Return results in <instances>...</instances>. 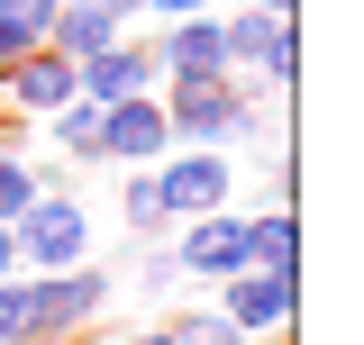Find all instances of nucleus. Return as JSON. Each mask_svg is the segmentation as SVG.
I'll return each instance as SVG.
<instances>
[{"label": "nucleus", "instance_id": "nucleus-10", "mask_svg": "<svg viewBox=\"0 0 364 345\" xmlns=\"http://www.w3.org/2000/svg\"><path fill=\"white\" fill-rule=\"evenodd\" d=\"M64 100H82V73H73L55 45H37V55L9 64V82H0V119H55Z\"/></svg>", "mask_w": 364, "mask_h": 345}, {"label": "nucleus", "instance_id": "nucleus-1", "mask_svg": "<svg viewBox=\"0 0 364 345\" xmlns=\"http://www.w3.org/2000/svg\"><path fill=\"white\" fill-rule=\"evenodd\" d=\"M155 100H164V128H173V146H210V155H237V146H255L264 136V100H255V82H155Z\"/></svg>", "mask_w": 364, "mask_h": 345}, {"label": "nucleus", "instance_id": "nucleus-20", "mask_svg": "<svg viewBox=\"0 0 364 345\" xmlns=\"http://www.w3.org/2000/svg\"><path fill=\"white\" fill-rule=\"evenodd\" d=\"M136 9H146V18L164 28V18H200V9H219V0H136Z\"/></svg>", "mask_w": 364, "mask_h": 345}, {"label": "nucleus", "instance_id": "nucleus-16", "mask_svg": "<svg viewBox=\"0 0 364 345\" xmlns=\"http://www.w3.org/2000/svg\"><path fill=\"white\" fill-rule=\"evenodd\" d=\"M119 218H128L136 246H164V236H173V218H164V200H155V164H146V172H119Z\"/></svg>", "mask_w": 364, "mask_h": 345}, {"label": "nucleus", "instance_id": "nucleus-22", "mask_svg": "<svg viewBox=\"0 0 364 345\" xmlns=\"http://www.w3.org/2000/svg\"><path fill=\"white\" fill-rule=\"evenodd\" d=\"M255 18H301V0H246Z\"/></svg>", "mask_w": 364, "mask_h": 345}, {"label": "nucleus", "instance_id": "nucleus-23", "mask_svg": "<svg viewBox=\"0 0 364 345\" xmlns=\"http://www.w3.org/2000/svg\"><path fill=\"white\" fill-rule=\"evenodd\" d=\"M119 345H173V336H164V318H155V327H136V336H119Z\"/></svg>", "mask_w": 364, "mask_h": 345}, {"label": "nucleus", "instance_id": "nucleus-9", "mask_svg": "<svg viewBox=\"0 0 364 345\" xmlns=\"http://www.w3.org/2000/svg\"><path fill=\"white\" fill-rule=\"evenodd\" d=\"M173 155V128H164V100L146 91V100H119V109H100V172H146Z\"/></svg>", "mask_w": 364, "mask_h": 345}, {"label": "nucleus", "instance_id": "nucleus-19", "mask_svg": "<svg viewBox=\"0 0 364 345\" xmlns=\"http://www.w3.org/2000/svg\"><path fill=\"white\" fill-rule=\"evenodd\" d=\"M0 345H28V291H18V273L0 282Z\"/></svg>", "mask_w": 364, "mask_h": 345}, {"label": "nucleus", "instance_id": "nucleus-13", "mask_svg": "<svg viewBox=\"0 0 364 345\" xmlns=\"http://www.w3.org/2000/svg\"><path fill=\"white\" fill-rule=\"evenodd\" d=\"M55 182H64V164H28V155H18V128L0 119V227L28 209L37 191H55Z\"/></svg>", "mask_w": 364, "mask_h": 345}, {"label": "nucleus", "instance_id": "nucleus-11", "mask_svg": "<svg viewBox=\"0 0 364 345\" xmlns=\"http://www.w3.org/2000/svg\"><path fill=\"white\" fill-rule=\"evenodd\" d=\"M73 73H82L91 109H119V100H146V91H155V45L146 37H109L91 64H73Z\"/></svg>", "mask_w": 364, "mask_h": 345}, {"label": "nucleus", "instance_id": "nucleus-21", "mask_svg": "<svg viewBox=\"0 0 364 345\" xmlns=\"http://www.w3.org/2000/svg\"><path fill=\"white\" fill-rule=\"evenodd\" d=\"M91 9H100V18H109V28H136V18H146V9H136V0H91Z\"/></svg>", "mask_w": 364, "mask_h": 345}, {"label": "nucleus", "instance_id": "nucleus-24", "mask_svg": "<svg viewBox=\"0 0 364 345\" xmlns=\"http://www.w3.org/2000/svg\"><path fill=\"white\" fill-rule=\"evenodd\" d=\"M9 273H18V246H9V227H0V282H9Z\"/></svg>", "mask_w": 364, "mask_h": 345}, {"label": "nucleus", "instance_id": "nucleus-17", "mask_svg": "<svg viewBox=\"0 0 364 345\" xmlns=\"http://www.w3.org/2000/svg\"><path fill=\"white\" fill-rule=\"evenodd\" d=\"M55 9H64V0H0V37L18 45V55H37V45L55 37Z\"/></svg>", "mask_w": 364, "mask_h": 345}, {"label": "nucleus", "instance_id": "nucleus-2", "mask_svg": "<svg viewBox=\"0 0 364 345\" xmlns=\"http://www.w3.org/2000/svg\"><path fill=\"white\" fill-rule=\"evenodd\" d=\"M9 246H18V273H73V263H100V218L73 182H55L9 218Z\"/></svg>", "mask_w": 364, "mask_h": 345}, {"label": "nucleus", "instance_id": "nucleus-12", "mask_svg": "<svg viewBox=\"0 0 364 345\" xmlns=\"http://www.w3.org/2000/svg\"><path fill=\"white\" fill-rule=\"evenodd\" d=\"M246 263L255 273H301V218L264 200V209H246Z\"/></svg>", "mask_w": 364, "mask_h": 345}, {"label": "nucleus", "instance_id": "nucleus-18", "mask_svg": "<svg viewBox=\"0 0 364 345\" xmlns=\"http://www.w3.org/2000/svg\"><path fill=\"white\" fill-rule=\"evenodd\" d=\"M164 336H173V345H246L219 309H173V318H164Z\"/></svg>", "mask_w": 364, "mask_h": 345}, {"label": "nucleus", "instance_id": "nucleus-4", "mask_svg": "<svg viewBox=\"0 0 364 345\" xmlns=\"http://www.w3.org/2000/svg\"><path fill=\"white\" fill-rule=\"evenodd\" d=\"M219 28H228V73H237V82H255L264 100H282V91L301 82V18H255V9H237Z\"/></svg>", "mask_w": 364, "mask_h": 345}, {"label": "nucleus", "instance_id": "nucleus-6", "mask_svg": "<svg viewBox=\"0 0 364 345\" xmlns=\"http://www.w3.org/2000/svg\"><path fill=\"white\" fill-rule=\"evenodd\" d=\"M155 200H164V218H210V209H237V155L173 146V155L155 164Z\"/></svg>", "mask_w": 364, "mask_h": 345}, {"label": "nucleus", "instance_id": "nucleus-8", "mask_svg": "<svg viewBox=\"0 0 364 345\" xmlns=\"http://www.w3.org/2000/svg\"><path fill=\"white\" fill-rule=\"evenodd\" d=\"M146 45H155V82H228V28H219V9L164 18Z\"/></svg>", "mask_w": 364, "mask_h": 345}, {"label": "nucleus", "instance_id": "nucleus-7", "mask_svg": "<svg viewBox=\"0 0 364 345\" xmlns=\"http://www.w3.org/2000/svg\"><path fill=\"white\" fill-rule=\"evenodd\" d=\"M164 255L182 263V282H210V291H219L228 273H246V209L173 218V246H164Z\"/></svg>", "mask_w": 364, "mask_h": 345}, {"label": "nucleus", "instance_id": "nucleus-3", "mask_svg": "<svg viewBox=\"0 0 364 345\" xmlns=\"http://www.w3.org/2000/svg\"><path fill=\"white\" fill-rule=\"evenodd\" d=\"M18 291H28V345H73V336H100V318H109V263L18 273Z\"/></svg>", "mask_w": 364, "mask_h": 345}, {"label": "nucleus", "instance_id": "nucleus-14", "mask_svg": "<svg viewBox=\"0 0 364 345\" xmlns=\"http://www.w3.org/2000/svg\"><path fill=\"white\" fill-rule=\"evenodd\" d=\"M109 37H128V28H109L91 0H64V9H55V37H46V45H55L64 64H91V55H100Z\"/></svg>", "mask_w": 364, "mask_h": 345}, {"label": "nucleus", "instance_id": "nucleus-5", "mask_svg": "<svg viewBox=\"0 0 364 345\" xmlns=\"http://www.w3.org/2000/svg\"><path fill=\"white\" fill-rule=\"evenodd\" d=\"M210 309H219L246 345H282V336H291V318H301V273H255V263H246V273H228V282H219V300H210Z\"/></svg>", "mask_w": 364, "mask_h": 345}, {"label": "nucleus", "instance_id": "nucleus-15", "mask_svg": "<svg viewBox=\"0 0 364 345\" xmlns=\"http://www.w3.org/2000/svg\"><path fill=\"white\" fill-rule=\"evenodd\" d=\"M46 146H55V164H100V109L91 100H64L46 119Z\"/></svg>", "mask_w": 364, "mask_h": 345}]
</instances>
